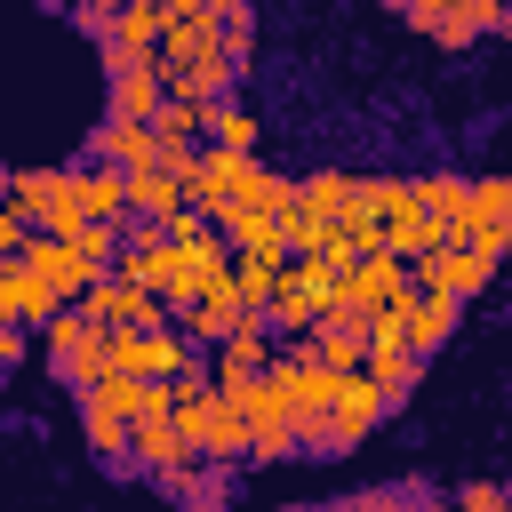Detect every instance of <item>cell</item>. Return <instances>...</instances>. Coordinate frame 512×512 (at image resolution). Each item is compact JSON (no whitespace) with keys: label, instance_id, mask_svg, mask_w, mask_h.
Wrapping results in <instances>:
<instances>
[{"label":"cell","instance_id":"43","mask_svg":"<svg viewBox=\"0 0 512 512\" xmlns=\"http://www.w3.org/2000/svg\"><path fill=\"white\" fill-rule=\"evenodd\" d=\"M0 384H8V368H0Z\"/></svg>","mask_w":512,"mask_h":512},{"label":"cell","instance_id":"2","mask_svg":"<svg viewBox=\"0 0 512 512\" xmlns=\"http://www.w3.org/2000/svg\"><path fill=\"white\" fill-rule=\"evenodd\" d=\"M376 416H384V384L368 368H344L336 376V400H328V456H352L376 432Z\"/></svg>","mask_w":512,"mask_h":512},{"label":"cell","instance_id":"6","mask_svg":"<svg viewBox=\"0 0 512 512\" xmlns=\"http://www.w3.org/2000/svg\"><path fill=\"white\" fill-rule=\"evenodd\" d=\"M400 288H408L400 256H392V248H368V256H352V264H344V280H336V304H352V312H384Z\"/></svg>","mask_w":512,"mask_h":512},{"label":"cell","instance_id":"9","mask_svg":"<svg viewBox=\"0 0 512 512\" xmlns=\"http://www.w3.org/2000/svg\"><path fill=\"white\" fill-rule=\"evenodd\" d=\"M248 176H256V152H240V144H216V152H200V168H192V200L216 216L224 200H240V192H248Z\"/></svg>","mask_w":512,"mask_h":512},{"label":"cell","instance_id":"30","mask_svg":"<svg viewBox=\"0 0 512 512\" xmlns=\"http://www.w3.org/2000/svg\"><path fill=\"white\" fill-rule=\"evenodd\" d=\"M112 16H120V8H104V0H72V24H80V32L96 40V48H104V32H112Z\"/></svg>","mask_w":512,"mask_h":512},{"label":"cell","instance_id":"42","mask_svg":"<svg viewBox=\"0 0 512 512\" xmlns=\"http://www.w3.org/2000/svg\"><path fill=\"white\" fill-rule=\"evenodd\" d=\"M0 192H8V168H0Z\"/></svg>","mask_w":512,"mask_h":512},{"label":"cell","instance_id":"12","mask_svg":"<svg viewBox=\"0 0 512 512\" xmlns=\"http://www.w3.org/2000/svg\"><path fill=\"white\" fill-rule=\"evenodd\" d=\"M48 368H56V384H64L72 400H80L88 384H104V376L120 368V344H112V320H96V328H88V336H80V344H72L64 360H48Z\"/></svg>","mask_w":512,"mask_h":512},{"label":"cell","instance_id":"16","mask_svg":"<svg viewBox=\"0 0 512 512\" xmlns=\"http://www.w3.org/2000/svg\"><path fill=\"white\" fill-rule=\"evenodd\" d=\"M160 8H144V0H128L120 16H112V32H104V72L112 64H128V56H160Z\"/></svg>","mask_w":512,"mask_h":512},{"label":"cell","instance_id":"27","mask_svg":"<svg viewBox=\"0 0 512 512\" xmlns=\"http://www.w3.org/2000/svg\"><path fill=\"white\" fill-rule=\"evenodd\" d=\"M352 184H360V176H344V168H320V176H304V184H296V192H304V200H312V208H320V216H336V208H344V200H352Z\"/></svg>","mask_w":512,"mask_h":512},{"label":"cell","instance_id":"22","mask_svg":"<svg viewBox=\"0 0 512 512\" xmlns=\"http://www.w3.org/2000/svg\"><path fill=\"white\" fill-rule=\"evenodd\" d=\"M304 344H312V352H320V360H328V368H336V376H344V368H360V360H368V328H336V320H320V328H312V336H304Z\"/></svg>","mask_w":512,"mask_h":512},{"label":"cell","instance_id":"32","mask_svg":"<svg viewBox=\"0 0 512 512\" xmlns=\"http://www.w3.org/2000/svg\"><path fill=\"white\" fill-rule=\"evenodd\" d=\"M24 352H32V336H24V320H8V312H0V368H16Z\"/></svg>","mask_w":512,"mask_h":512},{"label":"cell","instance_id":"14","mask_svg":"<svg viewBox=\"0 0 512 512\" xmlns=\"http://www.w3.org/2000/svg\"><path fill=\"white\" fill-rule=\"evenodd\" d=\"M264 360H272V344H264V312H248L232 336L208 344V376H216V384H240V376H256Z\"/></svg>","mask_w":512,"mask_h":512},{"label":"cell","instance_id":"29","mask_svg":"<svg viewBox=\"0 0 512 512\" xmlns=\"http://www.w3.org/2000/svg\"><path fill=\"white\" fill-rule=\"evenodd\" d=\"M224 56H240V64L256 56V16H248V8H232V16H224Z\"/></svg>","mask_w":512,"mask_h":512},{"label":"cell","instance_id":"13","mask_svg":"<svg viewBox=\"0 0 512 512\" xmlns=\"http://www.w3.org/2000/svg\"><path fill=\"white\" fill-rule=\"evenodd\" d=\"M88 160H112V168H152V160H160V136H152V120H120V112H104V128L88 136Z\"/></svg>","mask_w":512,"mask_h":512},{"label":"cell","instance_id":"39","mask_svg":"<svg viewBox=\"0 0 512 512\" xmlns=\"http://www.w3.org/2000/svg\"><path fill=\"white\" fill-rule=\"evenodd\" d=\"M384 8H392V16H408V0H384Z\"/></svg>","mask_w":512,"mask_h":512},{"label":"cell","instance_id":"19","mask_svg":"<svg viewBox=\"0 0 512 512\" xmlns=\"http://www.w3.org/2000/svg\"><path fill=\"white\" fill-rule=\"evenodd\" d=\"M56 192H72V168H8V208H16L24 224H40V208H48Z\"/></svg>","mask_w":512,"mask_h":512},{"label":"cell","instance_id":"4","mask_svg":"<svg viewBox=\"0 0 512 512\" xmlns=\"http://www.w3.org/2000/svg\"><path fill=\"white\" fill-rule=\"evenodd\" d=\"M456 240H472V248H488V256L512 248V176H480V184H472V200H464V216H456Z\"/></svg>","mask_w":512,"mask_h":512},{"label":"cell","instance_id":"11","mask_svg":"<svg viewBox=\"0 0 512 512\" xmlns=\"http://www.w3.org/2000/svg\"><path fill=\"white\" fill-rule=\"evenodd\" d=\"M16 256H24L56 296H80V288L96 280V272H88V256H80L72 240H56V232H24V248H16Z\"/></svg>","mask_w":512,"mask_h":512},{"label":"cell","instance_id":"34","mask_svg":"<svg viewBox=\"0 0 512 512\" xmlns=\"http://www.w3.org/2000/svg\"><path fill=\"white\" fill-rule=\"evenodd\" d=\"M24 232H32V224H24V216L8 208V192H0V256H16V248H24Z\"/></svg>","mask_w":512,"mask_h":512},{"label":"cell","instance_id":"1","mask_svg":"<svg viewBox=\"0 0 512 512\" xmlns=\"http://www.w3.org/2000/svg\"><path fill=\"white\" fill-rule=\"evenodd\" d=\"M136 400H144V376H128V368H112L104 384H88V392H80V432H88V448L104 456V472H136V464H128Z\"/></svg>","mask_w":512,"mask_h":512},{"label":"cell","instance_id":"10","mask_svg":"<svg viewBox=\"0 0 512 512\" xmlns=\"http://www.w3.org/2000/svg\"><path fill=\"white\" fill-rule=\"evenodd\" d=\"M440 240H456V216H440V208H424V200H400V208L384 216V240H376V248L424 256V248H440Z\"/></svg>","mask_w":512,"mask_h":512},{"label":"cell","instance_id":"17","mask_svg":"<svg viewBox=\"0 0 512 512\" xmlns=\"http://www.w3.org/2000/svg\"><path fill=\"white\" fill-rule=\"evenodd\" d=\"M72 192H80V216H104V224L128 216V168H112V160L72 168Z\"/></svg>","mask_w":512,"mask_h":512},{"label":"cell","instance_id":"21","mask_svg":"<svg viewBox=\"0 0 512 512\" xmlns=\"http://www.w3.org/2000/svg\"><path fill=\"white\" fill-rule=\"evenodd\" d=\"M496 16H504V0H448V24H440L432 40L456 56V48H472L480 32H496Z\"/></svg>","mask_w":512,"mask_h":512},{"label":"cell","instance_id":"7","mask_svg":"<svg viewBox=\"0 0 512 512\" xmlns=\"http://www.w3.org/2000/svg\"><path fill=\"white\" fill-rule=\"evenodd\" d=\"M320 304H328V288H320L304 264H280V288H272V304H264V328L312 336V328H320Z\"/></svg>","mask_w":512,"mask_h":512},{"label":"cell","instance_id":"8","mask_svg":"<svg viewBox=\"0 0 512 512\" xmlns=\"http://www.w3.org/2000/svg\"><path fill=\"white\" fill-rule=\"evenodd\" d=\"M104 80H112V112H120V120H152V112L168 104V64H160V56H128V64H112Z\"/></svg>","mask_w":512,"mask_h":512},{"label":"cell","instance_id":"41","mask_svg":"<svg viewBox=\"0 0 512 512\" xmlns=\"http://www.w3.org/2000/svg\"><path fill=\"white\" fill-rule=\"evenodd\" d=\"M104 8H128V0H104Z\"/></svg>","mask_w":512,"mask_h":512},{"label":"cell","instance_id":"37","mask_svg":"<svg viewBox=\"0 0 512 512\" xmlns=\"http://www.w3.org/2000/svg\"><path fill=\"white\" fill-rule=\"evenodd\" d=\"M496 32H504V40H512V8H504V16H496Z\"/></svg>","mask_w":512,"mask_h":512},{"label":"cell","instance_id":"24","mask_svg":"<svg viewBox=\"0 0 512 512\" xmlns=\"http://www.w3.org/2000/svg\"><path fill=\"white\" fill-rule=\"evenodd\" d=\"M232 288H240V304H248V312H264V304H272V288H280V264L240 248V264H232Z\"/></svg>","mask_w":512,"mask_h":512},{"label":"cell","instance_id":"31","mask_svg":"<svg viewBox=\"0 0 512 512\" xmlns=\"http://www.w3.org/2000/svg\"><path fill=\"white\" fill-rule=\"evenodd\" d=\"M456 504H464V512H504V504H512V496H504V488H496V480H472V488H464V496H456Z\"/></svg>","mask_w":512,"mask_h":512},{"label":"cell","instance_id":"23","mask_svg":"<svg viewBox=\"0 0 512 512\" xmlns=\"http://www.w3.org/2000/svg\"><path fill=\"white\" fill-rule=\"evenodd\" d=\"M200 128H208L216 144H240V152H256V112H248V104H232V96H216V104L200 112Z\"/></svg>","mask_w":512,"mask_h":512},{"label":"cell","instance_id":"25","mask_svg":"<svg viewBox=\"0 0 512 512\" xmlns=\"http://www.w3.org/2000/svg\"><path fill=\"white\" fill-rule=\"evenodd\" d=\"M416 200H424V208H440V216H464V200H472V176H456V168H432V176H416Z\"/></svg>","mask_w":512,"mask_h":512},{"label":"cell","instance_id":"26","mask_svg":"<svg viewBox=\"0 0 512 512\" xmlns=\"http://www.w3.org/2000/svg\"><path fill=\"white\" fill-rule=\"evenodd\" d=\"M248 200H256L264 216H288V208H296V176H280V168H264V160H256V176H248Z\"/></svg>","mask_w":512,"mask_h":512},{"label":"cell","instance_id":"35","mask_svg":"<svg viewBox=\"0 0 512 512\" xmlns=\"http://www.w3.org/2000/svg\"><path fill=\"white\" fill-rule=\"evenodd\" d=\"M392 504H408V488H368V496H352V512H392Z\"/></svg>","mask_w":512,"mask_h":512},{"label":"cell","instance_id":"3","mask_svg":"<svg viewBox=\"0 0 512 512\" xmlns=\"http://www.w3.org/2000/svg\"><path fill=\"white\" fill-rule=\"evenodd\" d=\"M416 288H456V296H480L488 280H496V256L488 248H472V240H440V248H424L416 256V272H408Z\"/></svg>","mask_w":512,"mask_h":512},{"label":"cell","instance_id":"28","mask_svg":"<svg viewBox=\"0 0 512 512\" xmlns=\"http://www.w3.org/2000/svg\"><path fill=\"white\" fill-rule=\"evenodd\" d=\"M160 168H168V176H184V192H192V168H200V144H192V136H160Z\"/></svg>","mask_w":512,"mask_h":512},{"label":"cell","instance_id":"33","mask_svg":"<svg viewBox=\"0 0 512 512\" xmlns=\"http://www.w3.org/2000/svg\"><path fill=\"white\" fill-rule=\"evenodd\" d=\"M408 24H416V32H424V40H432V32H440V24H448V0H408Z\"/></svg>","mask_w":512,"mask_h":512},{"label":"cell","instance_id":"40","mask_svg":"<svg viewBox=\"0 0 512 512\" xmlns=\"http://www.w3.org/2000/svg\"><path fill=\"white\" fill-rule=\"evenodd\" d=\"M144 8H160V16H168V8H176V0H144Z\"/></svg>","mask_w":512,"mask_h":512},{"label":"cell","instance_id":"20","mask_svg":"<svg viewBox=\"0 0 512 512\" xmlns=\"http://www.w3.org/2000/svg\"><path fill=\"white\" fill-rule=\"evenodd\" d=\"M184 200H192L184 176H168L160 160H152V168H128V208H136V216H176Z\"/></svg>","mask_w":512,"mask_h":512},{"label":"cell","instance_id":"5","mask_svg":"<svg viewBox=\"0 0 512 512\" xmlns=\"http://www.w3.org/2000/svg\"><path fill=\"white\" fill-rule=\"evenodd\" d=\"M224 48V16L216 8H168V24H160V64L168 72H184V64H200V56H216Z\"/></svg>","mask_w":512,"mask_h":512},{"label":"cell","instance_id":"36","mask_svg":"<svg viewBox=\"0 0 512 512\" xmlns=\"http://www.w3.org/2000/svg\"><path fill=\"white\" fill-rule=\"evenodd\" d=\"M176 8H192V0H176ZM200 8H216V16H232V8H248V0H200Z\"/></svg>","mask_w":512,"mask_h":512},{"label":"cell","instance_id":"15","mask_svg":"<svg viewBox=\"0 0 512 512\" xmlns=\"http://www.w3.org/2000/svg\"><path fill=\"white\" fill-rule=\"evenodd\" d=\"M184 456H200V448L184 440L176 416H136V424H128V464H136V472H168V464H184Z\"/></svg>","mask_w":512,"mask_h":512},{"label":"cell","instance_id":"38","mask_svg":"<svg viewBox=\"0 0 512 512\" xmlns=\"http://www.w3.org/2000/svg\"><path fill=\"white\" fill-rule=\"evenodd\" d=\"M40 8H56V16H72V0H40Z\"/></svg>","mask_w":512,"mask_h":512},{"label":"cell","instance_id":"18","mask_svg":"<svg viewBox=\"0 0 512 512\" xmlns=\"http://www.w3.org/2000/svg\"><path fill=\"white\" fill-rule=\"evenodd\" d=\"M240 80H248V64H240V56H224V48H216V56H200V64H184V72H168V88H176V96H200V104L232 96Z\"/></svg>","mask_w":512,"mask_h":512}]
</instances>
